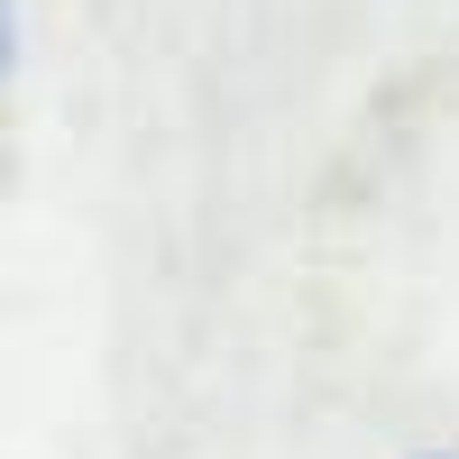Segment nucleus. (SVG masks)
I'll list each match as a JSON object with an SVG mask.
<instances>
[{
  "mask_svg": "<svg viewBox=\"0 0 459 459\" xmlns=\"http://www.w3.org/2000/svg\"><path fill=\"white\" fill-rule=\"evenodd\" d=\"M0 74H10V0H0Z\"/></svg>",
  "mask_w": 459,
  "mask_h": 459,
  "instance_id": "f257e3e1",
  "label": "nucleus"
},
{
  "mask_svg": "<svg viewBox=\"0 0 459 459\" xmlns=\"http://www.w3.org/2000/svg\"><path fill=\"white\" fill-rule=\"evenodd\" d=\"M432 459H450V450H432Z\"/></svg>",
  "mask_w": 459,
  "mask_h": 459,
  "instance_id": "f03ea898",
  "label": "nucleus"
}]
</instances>
